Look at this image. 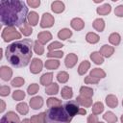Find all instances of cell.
Returning a JSON list of instances; mask_svg holds the SVG:
<instances>
[{"mask_svg":"<svg viewBox=\"0 0 123 123\" xmlns=\"http://www.w3.org/2000/svg\"><path fill=\"white\" fill-rule=\"evenodd\" d=\"M20 31H21V33H22L24 36H29V35H31V34H32L33 29H32L31 25H30L29 23L25 22V24H24L23 26H21V27H20Z\"/></svg>","mask_w":123,"mask_h":123,"instance_id":"obj_34","label":"cell"},{"mask_svg":"<svg viewBox=\"0 0 123 123\" xmlns=\"http://www.w3.org/2000/svg\"><path fill=\"white\" fill-rule=\"evenodd\" d=\"M27 4L29 6H31L32 8H37L40 5V1L39 0H28Z\"/></svg>","mask_w":123,"mask_h":123,"instance_id":"obj_48","label":"cell"},{"mask_svg":"<svg viewBox=\"0 0 123 123\" xmlns=\"http://www.w3.org/2000/svg\"><path fill=\"white\" fill-rule=\"evenodd\" d=\"M113 51H114V48L112 46H110V45H103L102 48L100 49V54L104 57H111L112 54H113Z\"/></svg>","mask_w":123,"mask_h":123,"instance_id":"obj_14","label":"cell"},{"mask_svg":"<svg viewBox=\"0 0 123 123\" xmlns=\"http://www.w3.org/2000/svg\"><path fill=\"white\" fill-rule=\"evenodd\" d=\"M34 49H35V52H36L37 55H42V54H43V52H44V48H43L42 44H41L38 40H37V41L35 42Z\"/></svg>","mask_w":123,"mask_h":123,"instance_id":"obj_40","label":"cell"},{"mask_svg":"<svg viewBox=\"0 0 123 123\" xmlns=\"http://www.w3.org/2000/svg\"><path fill=\"white\" fill-rule=\"evenodd\" d=\"M79 114H81V115H85L86 113V111L85 110V109H82V108H80V110H79V112H78Z\"/></svg>","mask_w":123,"mask_h":123,"instance_id":"obj_52","label":"cell"},{"mask_svg":"<svg viewBox=\"0 0 123 123\" xmlns=\"http://www.w3.org/2000/svg\"><path fill=\"white\" fill-rule=\"evenodd\" d=\"M16 111L20 113V114H27L28 113V111H29V108H28V105L26 104V103H24V102H22V103H19V104H17V106H16Z\"/></svg>","mask_w":123,"mask_h":123,"instance_id":"obj_27","label":"cell"},{"mask_svg":"<svg viewBox=\"0 0 123 123\" xmlns=\"http://www.w3.org/2000/svg\"><path fill=\"white\" fill-rule=\"evenodd\" d=\"M12 98L15 101H21V100H23L25 98V93L22 90H15L12 93Z\"/></svg>","mask_w":123,"mask_h":123,"instance_id":"obj_39","label":"cell"},{"mask_svg":"<svg viewBox=\"0 0 123 123\" xmlns=\"http://www.w3.org/2000/svg\"><path fill=\"white\" fill-rule=\"evenodd\" d=\"M42 69V62L39 59H34L30 65V71L34 74H37Z\"/></svg>","mask_w":123,"mask_h":123,"instance_id":"obj_7","label":"cell"},{"mask_svg":"<svg viewBox=\"0 0 123 123\" xmlns=\"http://www.w3.org/2000/svg\"><path fill=\"white\" fill-rule=\"evenodd\" d=\"M92 26L95 30H97L98 32H102L105 28V21L102 19V18H97L93 21L92 23Z\"/></svg>","mask_w":123,"mask_h":123,"instance_id":"obj_19","label":"cell"},{"mask_svg":"<svg viewBox=\"0 0 123 123\" xmlns=\"http://www.w3.org/2000/svg\"><path fill=\"white\" fill-rule=\"evenodd\" d=\"M12 75V69L7 65H2L0 67V77L3 81H9Z\"/></svg>","mask_w":123,"mask_h":123,"instance_id":"obj_8","label":"cell"},{"mask_svg":"<svg viewBox=\"0 0 123 123\" xmlns=\"http://www.w3.org/2000/svg\"><path fill=\"white\" fill-rule=\"evenodd\" d=\"M38 22V14L36 12H31L28 15V23L32 26H36Z\"/></svg>","mask_w":123,"mask_h":123,"instance_id":"obj_20","label":"cell"},{"mask_svg":"<svg viewBox=\"0 0 123 123\" xmlns=\"http://www.w3.org/2000/svg\"><path fill=\"white\" fill-rule=\"evenodd\" d=\"M30 120H31L32 123H46V120H45V112H41L39 114L33 115Z\"/></svg>","mask_w":123,"mask_h":123,"instance_id":"obj_17","label":"cell"},{"mask_svg":"<svg viewBox=\"0 0 123 123\" xmlns=\"http://www.w3.org/2000/svg\"><path fill=\"white\" fill-rule=\"evenodd\" d=\"M103 118H104L106 121H108V123H115V122L117 121V117H116V116L114 115V113L111 112V111L106 112V113L103 115Z\"/></svg>","mask_w":123,"mask_h":123,"instance_id":"obj_28","label":"cell"},{"mask_svg":"<svg viewBox=\"0 0 123 123\" xmlns=\"http://www.w3.org/2000/svg\"><path fill=\"white\" fill-rule=\"evenodd\" d=\"M51 9L54 12L60 13V12L64 11V4L62 1H54L51 4Z\"/></svg>","mask_w":123,"mask_h":123,"instance_id":"obj_13","label":"cell"},{"mask_svg":"<svg viewBox=\"0 0 123 123\" xmlns=\"http://www.w3.org/2000/svg\"><path fill=\"white\" fill-rule=\"evenodd\" d=\"M38 89H39V87H38V85L37 84H32V85H30L28 86L27 91H28V93L30 95H33V94H36L38 91Z\"/></svg>","mask_w":123,"mask_h":123,"instance_id":"obj_42","label":"cell"},{"mask_svg":"<svg viewBox=\"0 0 123 123\" xmlns=\"http://www.w3.org/2000/svg\"><path fill=\"white\" fill-rule=\"evenodd\" d=\"M111 11V7L110 4H104L103 6L97 8V13L100 15H106L108 13H110Z\"/></svg>","mask_w":123,"mask_h":123,"instance_id":"obj_18","label":"cell"},{"mask_svg":"<svg viewBox=\"0 0 123 123\" xmlns=\"http://www.w3.org/2000/svg\"><path fill=\"white\" fill-rule=\"evenodd\" d=\"M6 118H8L9 120L11 121H13V122H17V123H20V120H19V117L17 116V114L14 112V111H9L7 112L5 115H4Z\"/></svg>","mask_w":123,"mask_h":123,"instance_id":"obj_36","label":"cell"},{"mask_svg":"<svg viewBox=\"0 0 123 123\" xmlns=\"http://www.w3.org/2000/svg\"><path fill=\"white\" fill-rule=\"evenodd\" d=\"M11 92V88L8 86H1L0 87V95L1 96H8Z\"/></svg>","mask_w":123,"mask_h":123,"instance_id":"obj_43","label":"cell"},{"mask_svg":"<svg viewBox=\"0 0 123 123\" xmlns=\"http://www.w3.org/2000/svg\"><path fill=\"white\" fill-rule=\"evenodd\" d=\"M77 60H78V58H77V56H76L75 54H73V53L68 54V55L66 56V58H65V61H64L66 67H68V68L73 67V66L76 64Z\"/></svg>","mask_w":123,"mask_h":123,"instance_id":"obj_10","label":"cell"},{"mask_svg":"<svg viewBox=\"0 0 123 123\" xmlns=\"http://www.w3.org/2000/svg\"><path fill=\"white\" fill-rule=\"evenodd\" d=\"M62 97L64 99H70L73 96V92H72V88L70 86H63L62 89Z\"/></svg>","mask_w":123,"mask_h":123,"instance_id":"obj_23","label":"cell"},{"mask_svg":"<svg viewBox=\"0 0 123 123\" xmlns=\"http://www.w3.org/2000/svg\"><path fill=\"white\" fill-rule=\"evenodd\" d=\"M37 38H38V41L41 43V44H44L46 42H48L51 38H52V35L47 32V31H44V32H40L38 35H37Z\"/></svg>","mask_w":123,"mask_h":123,"instance_id":"obj_11","label":"cell"},{"mask_svg":"<svg viewBox=\"0 0 123 123\" xmlns=\"http://www.w3.org/2000/svg\"><path fill=\"white\" fill-rule=\"evenodd\" d=\"M86 39L87 42L94 44V43H96V42L99 41V37H98V35H96L95 33H92V32H91V33H88V34L86 35Z\"/></svg>","mask_w":123,"mask_h":123,"instance_id":"obj_31","label":"cell"},{"mask_svg":"<svg viewBox=\"0 0 123 123\" xmlns=\"http://www.w3.org/2000/svg\"><path fill=\"white\" fill-rule=\"evenodd\" d=\"M52 79H53V74H52V73H45V74H43V75L41 76V78H40V83H41L43 86H49L50 84H52Z\"/></svg>","mask_w":123,"mask_h":123,"instance_id":"obj_16","label":"cell"},{"mask_svg":"<svg viewBox=\"0 0 123 123\" xmlns=\"http://www.w3.org/2000/svg\"><path fill=\"white\" fill-rule=\"evenodd\" d=\"M97 122H98V118H97L96 114H91L88 116L87 123H97Z\"/></svg>","mask_w":123,"mask_h":123,"instance_id":"obj_49","label":"cell"},{"mask_svg":"<svg viewBox=\"0 0 123 123\" xmlns=\"http://www.w3.org/2000/svg\"><path fill=\"white\" fill-rule=\"evenodd\" d=\"M98 81H99V79L94 78V77H91L90 75L87 76V77H86V79H85V83H86V84H97Z\"/></svg>","mask_w":123,"mask_h":123,"instance_id":"obj_46","label":"cell"},{"mask_svg":"<svg viewBox=\"0 0 123 123\" xmlns=\"http://www.w3.org/2000/svg\"><path fill=\"white\" fill-rule=\"evenodd\" d=\"M43 105V99L42 97L40 96H36V97H33L31 100H30V106L32 109L34 110H37V109H40Z\"/></svg>","mask_w":123,"mask_h":123,"instance_id":"obj_9","label":"cell"},{"mask_svg":"<svg viewBox=\"0 0 123 123\" xmlns=\"http://www.w3.org/2000/svg\"><path fill=\"white\" fill-rule=\"evenodd\" d=\"M23 84H24V79L22 78V77H15L12 81V83H11V85L12 86H23Z\"/></svg>","mask_w":123,"mask_h":123,"instance_id":"obj_41","label":"cell"},{"mask_svg":"<svg viewBox=\"0 0 123 123\" xmlns=\"http://www.w3.org/2000/svg\"><path fill=\"white\" fill-rule=\"evenodd\" d=\"M90 59L92 60V62H94L96 64H101L104 62V59L102 57V55L99 52H93L90 55Z\"/></svg>","mask_w":123,"mask_h":123,"instance_id":"obj_25","label":"cell"},{"mask_svg":"<svg viewBox=\"0 0 123 123\" xmlns=\"http://www.w3.org/2000/svg\"><path fill=\"white\" fill-rule=\"evenodd\" d=\"M122 106H123V101H122Z\"/></svg>","mask_w":123,"mask_h":123,"instance_id":"obj_56","label":"cell"},{"mask_svg":"<svg viewBox=\"0 0 123 123\" xmlns=\"http://www.w3.org/2000/svg\"><path fill=\"white\" fill-rule=\"evenodd\" d=\"M47 106L49 108H53V107H57V106H62V101L57 99V98H49L47 99Z\"/></svg>","mask_w":123,"mask_h":123,"instance_id":"obj_37","label":"cell"},{"mask_svg":"<svg viewBox=\"0 0 123 123\" xmlns=\"http://www.w3.org/2000/svg\"><path fill=\"white\" fill-rule=\"evenodd\" d=\"M68 78H69V76H68V74L65 72V71H62V72H59L58 73V75H57V79H58V81L60 82V83H66L67 81H68Z\"/></svg>","mask_w":123,"mask_h":123,"instance_id":"obj_38","label":"cell"},{"mask_svg":"<svg viewBox=\"0 0 123 123\" xmlns=\"http://www.w3.org/2000/svg\"><path fill=\"white\" fill-rule=\"evenodd\" d=\"M106 103L109 107L111 108H115L117 105H118V101H117V98L114 96V95H109L107 96L106 98Z\"/></svg>","mask_w":123,"mask_h":123,"instance_id":"obj_24","label":"cell"},{"mask_svg":"<svg viewBox=\"0 0 123 123\" xmlns=\"http://www.w3.org/2000/svg\"><path fill=\"white\" fill-rule=\"evenodd\" d=\"M63 56L62 51H50L47 54V57H57V58H62Z\"/></svg>","mask_w":123,"mask_h":123,"instance_id":"obj_45","label":"cell"},{"mask_svg":"<svg viewBox=\"0 0 123 123\" xmlns=\"http://www.w3.org/2000/svg\"><path fill=\"white\" fill-rule=\"evenodd\" d=\"M21 123H32V122H31V120H30V119L25 118V119H23V121H22Z\"/></svg>","mask_w":123,"mask_h":123,"instance_id":"obj_53","label":"cell"},{"mask_svg":"<svg viewBox=\"0 0 123 123\" xmlns=\"http://www.w3.org/2000/svg\"><path fill=\"white\" fill-rule=\"evenodd\" d=\"M80 93H81L82 96L90 98V97L93 95V90H92L90 87H87V86H82V87L80 88Z\"/></svg>","mask_w":123,"mask_h":123,"instance_id":"obj_30","label":"cell"},{"mask_svg":"<svg viewBox=\"0 0 123 123\" xmlns=\"http://www.w3.org/2000/svg\"><path fill=\"white\" fill-rule=\"evenodd\" d=\"M104 111V106L101 102H97L92 107V112L93 114H99Z\"/></svg>","mask_w":123,"mask_h":123,"instance_id":"obj_35","label":"cell"},{"mask_svg":"<svg viewBox=\"0 0 123 123\" xmlns=\"http://www.w3.org/2000/svg\"><path fill=\"white\" fill-rule=\"evenodd\" d=\"M70 24H71V27L74 30H76V31L82 30L84 28V26H85V23H84V21L81 18H73L71 20Z\"/></svg>","mask_w":123,"mask_h":123,"instance_id":"obj_15","label":"cell"},{"mask_svg":"<svg viewBox=\"0 0 123 123\" xmlns=\"http://www.w3.org/2000/svg\"><path fill=\"white\" fill-rule=\"evenodd\" d=\"M90 76L97 78V79H100V78H104L106 76V73L100 68H94L90 71Z\"/></svg>","mask_w":123,"mask_h":123,"instance_id":"obj_26","label":"cell"},{"mask_svg":"<svg viewBox=\"0 0 123 123\" xmlns=\"http://www.w3.org/2000/svg\"><path fill=\"white\" fill-rule=\"evenodd\" d=\"M120 35L118 33H112L110 37H109V40L110 42L112 44V45H118L119 42H120Z\"/></svg>","mask_w":123,"mask_h":123,"instance_id":"obj_32","label":"cell"},{"mask_svg":"<svg viewBox=\"0 0 123 123\" xmlns=\"http://www.w3.org/2000/svg\"><path fill=\"white\" fill-rule=\"evenodd\" d=\"M72 118L62 106L50 108L45 112L46 123H70Z\"/></svg>","mask_w":123,"mask_h":123,"instance_id":"obj_3","label":"cell"},{"mask_svg":"<svg viewBox=\"0 0 123 123\" xmlns=\"http://www.w3.org/2000/svg\"><path fill=\"white\" fill-rule=\"evenodd\" d=\"M97 123H103V122H97Z\"/></svg>","mask_w":123,"mask_h":123,"instance_id":"obj_55","label":"cell"},{"mask_svg":"<svg viewBox=\"0 0 123 123\" xmlns=\"http://www.w3.org/2000/svg\"><path fill=\"white\" fill-rule=\"evenodd\" d=\"M59 91V86L56 83H52L50 84L49 86H46V89H45V92L49 95H53V94H57Z\"/></svg>","mask_w":123,"mask_h":123,"instance_id":"obj_22","label":"cell"},{"mask_svg":"<svg viewBox=\"0 0 123 123\" xmlns=\"http://www.w3.org/2000/svg\"><path fill=\"white\" fill-rule=\"evenodd\" d=\"M114 13H115V15H117L119 17H123V5L117 6L114 10Z\"/></svg>","mask_w":123,"mask_h":123,"instance_id":"obj_47","label":"cell"},{"mask_svg":"<svg viewBox=\"0 0 123 123\" xmlns=\"http://www.w3.org/2000/svg\"><path fill=\"white\" fill-rule=\"evenodd\" d=\"M76 102L78 104H80L81 106H84L86 108L90 107L91 104H92V100L90 98H87V97H85V96H82V95H80L76 98Z\"/></svg>","mask_w":123,"mask_h":123,"instance_id":"obj_12","label":"cell"},{"mask_svg":"<svg viewBox=\"0 0 123 123\" xmlns=\"http://www.w3.org/2000/svg\"><path fill=\"white\" fill-rule=\"evenodd\" d=\"M0 103H1V109H0V112H3L4 110H5V102L3 100H0Z\"/></svg>","mask_w":123,"mask_h":123,"instance_id":"obj_51","label":"cell"},{"mask_svg":"<svg viewBox=\"0 0 123 123\" xmlns=\"http://www.w3.org/2000/svg\"><path fill=\"white\" fill-rule=\"evenodd\" d=\"M60 65V62L56 60H49L45 62V67L48 69H57Z\"/></svg>","mask_w":123,"mask_h":123,"instance_id":"obj_33","label":"cell"},{"mask_svg":"<svg viewBox=\"0 0 123 123\" xmlns=\"http://www.w3.org/2000/svg\"><path fill=\"white\" fill-rule=\"evenodd\" d=\"M0 123H17V122H13V121H11V120H9L8 118H6L5 116H2Z\"/></svg>","mask_w":123,"mask_h":123,"instance_id":"obj_50","label":"cell"},{"mask_svg":"<svg viewBox=\"0 0 123 123\" xmlns=\"http://www.w3.org/2000/svg\"><path fill=\"white\" fill-rule=\"evenodd\" d=\"M121 121H122V123H123V114H122V116H121Z\"/></svg>","mask_w":123,"mask_h":123,"instance_id":"obj_54","label":"cell"},{"mask_svg":"<svg viewBox=\"0 0 123 123\" xmlns=\"http://www.w3.org/2000/svg\"><path fill=\"white\" fill-rule=\"evenodd\" d=\"M89 66H90V64H89V62H87V61H84L80 65H79V68H78V73L80 74V75H84L86 71H87V69L89 68Z\"/></svg>","mask_w":123,"mask_h":123,"instance_id":"obj_29","label":"cell"},{"mask_svg":"<svg viewBox=\"0 0 123 123\" xmlns=\"http://www.w3.org/2000/svg\"><path fill=\"white\" fill-rule=\"evenodd\" d=\"M64 109H65V111H67V113L70 115V116H74V115H76L78 112H79V110H80V108H79V106H78V103L76 102V101H69V102H66L65 104H64Z\"/></svg>","mask_w":123,"mask_h":123,"instance_id":"obj_5","label":"cell"},{"mask_svg":"<svg viewBox=\"0 0 123 123\" xmlns=\"http://www.w3.org/2000/svg\"><path fill=\"white\" fill-rule=\"evenodd\" d=\"M62 46H63V44H62V43L58 42V41H55V42L51 43V44L48 46V50H50V51L54 50V51H55V49H57V48H62Z\"/></svg>","mask_w":123,"mask_h":123,"instance_id":"obj_44","label":"cell"},{"mask_svg":"<svg viewBox=\"0 0 123 123\" xmlns=\"http://www.w3.org/2000/svg\"><path fill=\"white\" fill-rule=\"evenodd\" d=\"M1 36L5 42H9L13 39H17L21 37V35L19 34L18 31L15 30L14 27H6L5 29H3Z\"/></svg>","mask_w":123,"mask_h":123,"instance_id":"obj_4","label":"cell"},{"mask_svg":"<svg viewBox=\"0 0 123 123\" xmlns=\"http://www.w3.org/2000/svg\"><path fill=\"white\" fill-rule=\"evenodd\" d=\"M1 22L8 27H21L28 16V8L23 1L3 0L0 4Z\"/></svg>","mask_w":123,"mask_h":123,"instance_id":"obj_1","label":"cell"},{"mask_svg":"<svg viewBox=\"0 0 123 123\" xmlns=\"http://www.w3.org/2000/svg\"><path fill=\"white\" fill-rule=\"evenodd\" d=\"M32 40L23 39L12 42L6 48V58L14 67L20 68L28 65L32 58Z\"/></svg>","mask_w":123,"mask_h":123,"instance_id":"obj_2","label":"cell"},{"mask_svg":"<svg viewBox=\"0 0 123 123\" xmlns=\"http://www.w3.org/2000/svg\"><path fill=\"white\" fill-rule=\"evenodd\" d=\"M71 36H72V32H71L69 29H66V28L61 30V31L58 33V37H59V38L62 39V40H65V39L69 38Z\"/></svg>","mask_w":123,"mask_h":123,"instance_id":"obj_21","label":"cell"},{"mask_svg":"<svg viewBox=\"0 0 123 123\" xmlns=\"http://www.w3.org/2000/svg\"><path fill=\"white\" fill-rule=\"evenodd\" d=\"M53 24H54V17L48 12L43 13L42 18H41V22H40V26L42 28H49Z\"/></svg>","mask_w":123,"mask_h":123,"instance_id":"obj_6","label":"cell"}]
</instances>
